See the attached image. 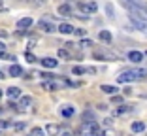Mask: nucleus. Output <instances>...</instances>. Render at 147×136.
Wrapping results in <instances>:
<instances>
[{
	"instance_id": "f257e3e1",
	"label": "nucleus",
	"mask_w": 147,
	"mask_h": 136,
	"mask_svg": "<svg viewBox=\"0 0 147 136\" xmlns=\"http://www.w3.org/2000/svg\"><path fill=\"white\" fill-rule=\"evenodd\" d=\"M81 132L83 136H104V132H102V129L98 127L96 121H85L81 127Z\"/></svg>"
},
{
	"instance_id": "f03ea898",
	"label": "nucleus",
	"mask_w": 147,
	"mask_h": 136,
	"mask_svg": "<svg viewBox=\"0 0 147 136\" xmlns=\"http://www.w3.org/2000/svg\"><path fill=\"white\" fill-rule=\"evenodd\" d=\"M78 8L83 15H91V13H94L98 9V4L96 2H78Z\"/></svg>"
},
{
	"instance_id": "7ed1b4c3",
	"label": "nucleus",
	"mask_w": 147,
	"mask_h": 136,
	"mask_svg": "<svg viewBox=\"0 0 147 136\" xmlns=\"http://www.w3.org/2000/svg\"><path fill=\"white\" fill-rule=\"evenodd\" d=\"M117 81H119V83H128V81H136V78L134 76H132V72H123V74H119L117 76Z\"/></svg>"
},
{
	"instance_id": "20e7f679",
	"label": "nucleus",
	"mask_w": 147,
	"mask_h": 136,
	"mask_svg": "<svg viewBox=\"0 0 147 136\" xmlns=\"http://www.w3.org/2000/svg\"><path fill=\"white\" fill-rule=\"evenodd\" d=\"M38 26L42 28L43 32H55V30H57V28H55V25H53L51 21H45V19H42V21L38 23Z\"/></svg>"
},
{
	"instance_id": "39448f33",
	"label": "nucleus",
	"mask_w": 147,
	"mask_h": 136,
	"mask_svg": "<svg viewBox=\"0 0 147 136\" xmlns=\"http://www.w3.org/2000/svg\"><path fill=\"white\" fill-rule=\"evenodd\" d=\"M45 132H47L49 136H59V134H61V127L55 125V123H49L47 127H45Z\"/></svg>"
},
{
	"instance_id": "423d86ee",
	"label": "nucleus",
	"mask_w": 147,
	"mask_h": 136,
	"mask_svg": "<svg viewBox=\"0 0 147 136\" xmlns=\"http://www.w3.org/2000/svg\"><path fill=\"white\" fill-rule=\"evenodd\" d=\"M32 17H23L17 21V28H21V30H25V28H28V26H32Z\"/></svg>"
},
{
	"instance_id": "0eeeda50",
	"label": "nucleus",
	"mask_w": 147,
	"mask_h": 136,
	"mask_svg": "<svg viewBox=\"0 0 147 136\" xmlns=\"http://www.w3.org/2000/svg\"><path fill=\"white\" fill-rule=\"evenodd\" d=\"M42 66L43 68H57V64H59V61H55V59H51V57H45V59H42Z\"/></svg>"
},
{
	"instance_id": "6e6552de",
	"label": "nucleus",
	"mask_w": 147,
	"mask_h": 136,
	"mask_svg": "<svg viewBox=\"0 0 147 136\" xmlns=\"http://www.w3.org/2000/svg\"><path fill=\"white\" fill-rule=\"evenodd\" d=\"M128 61H132V62H142L143 61V53H140V51H130L128 53Z\"/></svg>"
},
{
	"instance_id": "1a4fd4ad",
	"label": "nucleus",
	"mask_w": 147,
	"mask_h": 136,
	"mask_svg": "<svg viewBox=\"0 0 147 136\" xmlns=\"http://www.w3.org/2000/svg\"><path fill=\"white\" fill-rule=\"evenodd\" d=\"M59 32H61V34H72L74 26L70 25V23H62V25H59Z\"/></svg>"
},
{
	"instance_id": "9d476101",
	"label": "nucleus",
	"mask_w": 147,
	"mask_h": 136,
	"mask_svg": "<svg viewBox=\"0 0 147 136\" xmlns=\"http://www.w3.org/2000/svg\"><path fill=\"white\" fill-rule=\"evenodd\" d=\"M30 102H32L30 97H19V110H26L30 106Z\"/></svg>"
},
{
	"instance_id": "9b49d317",
	"label": "nucleus",
	"mask_w": 147,
	"mask_h": 136,
	"mask_svg": "<svg viewBox=\"0 0 147 136\" xmlns=\"http://www.w3.org/2000/svg\"><path fill=\"white\" fill-rule=\"evenodd\" d=\"M19 97H21V89H19V87H9L8 89V98H9V100L19 98Z\"/></svg>"
},
{
	"instance_id": "f8f14e48",
	"label": "nucleus",
	"mask_w": 147,
	"mask_h": 136,
	"mask_svg": "<svg viewBox=\"0 0 147 136\" xmlns=\"http://www.w3.org/2000/svg\"><path fill=\"white\" fill-rule=\"evenodd\" d=\"M23 74V68L19 64H11L9 66V76H13V78H19V76Z\"/></svg>"
},
{
	"instance_id": "ddd939ff",
	"label": "nucleus",
	"mask_w": 147,
	"mask_h": 136,
	"mask_svg": "<svg viewBox=\"0 0 147 136\" xmlns=\"http://www.w3.org/2000/svg\"><path fill=\"white\" fill-rule=\"evenodd\" d=\"M42 87L45 89V91H57V89H59V83H55V81H43Z\"/></svg>"
},
{
	"instance_id": "4468645a",
	"label": "nucleus",
	"mask_w": 147,
	"mask_h": 136,
	"mask_svg": "<svg viewBox=\"0 0 147 136\" xmlns=\"http://www.w3.org/2000/svg\"><path fill=\"white\" fill-rule=\"evenodd\" d=\"M132 131H134V132H143V131H145V123H142V121H134V123H132Z\"/></svg>"
},
{
	"instance_id": "2eb2a0df",
	"label": "nucleus",
	"mask_w": 147,
	"mask_h": 136,
	"mask_svg": "<svg viewBox=\"0 0 147 136\" xmlns=\"http://www.w3.org/2000/svg\"><path fill=\"white\" fill-rule=\"evenodd\" d=\"M59 13L61 15H72V8L68 4H62V6H59Z\"/></svg>"
},
{
	"instance_id": "dca6fc26",
	"label": "nucleus",
	"mask_w": 147,
	"mask_h": 136,
	"mask_svg": "<svg viewBox=\"0 0 147 136\" xmlns=\"http://www.w3.org/2000/svg\"><path fill=\"white\" fill-rule=\"evenodd\" d=\"M100 89H102L104 93H108V95H117V91H119V89L113 87V85H102Z\"/></svg>"
},
{
	"instance_id": "f3484780",
	"label": "nucleus",
	"mask_w": 147,
	"mask_h": 136,
	"mask_svg": "<svg viewBox=\"0 0 147 136\" xmlns=\"http://www.w3.org/2000/svg\"><path fill=\"white\" fill-rule=\"evenodd\" d=\"M61 114H62V117H72L74 115V108L72 106H66V108H62Z\"/></svg>"
},
{
	"instance_id": "a211bd4d",
	"label": "nucleus",
	"mask_w": 147,
	"mask_h": 136,
	"mask_svg": "<svg viewBox=\"0 0 147 136\" xmlns=\"http://www.w3.org/2000/svg\"><path fill=\"white\" fill-rule=\"evenodd\" d=\"M100 40H102V42H111V32L102 30V32H100Z\"/></svg>"
},
{
	"instance_id": "6ab92c4d",
	"label": "nucleus",
	"mask_w": 147,
	"mask_h": 136,
	"mask_svg": "<svg viewBox=\"0 0 147 136\" xmlns=\"http://www.w3.org/2000/svg\"><path fill=\"white\" fill-rule=\"evenodd\" d=\"M130 110H132L130 106H121V108H119V110H117L115 114H126V112H130Z\"/></svg>"
},
{
	"instance_id": "aec40b11",
	"label": "nucleus",
	"mask_w": 147,
	"mask_h": 136,
	"mask_svg": "<svg viewBox=\"0 0 147 136\" xmlns=\"http://www.w3.org/2000/svg\"><path fill=\"white\" fill-rule=\"evenodd\" d=\"M59 57H61V59H68V57H70V53L66 51V49H59Z\"/></svg>"
},
{
	"instance_id": "412c9836",
	"label": "nucleus",
	"mask_w": 147,
	"mask_h": 136,
	"mask_svg": "<svg viewBox=\"0 0 147 136\" xmlns=\"http://www.w3.org/2000/svg\"><path fill=\"white\" fill-rule=\"evenodd\" d=\"M74 34H78L79 38H83V36L87 34V30H83V28H74Z\"/></svg>"
},
{
	"instance_id": "4be33fe9",
	"label": "nucleus",
	"mask_w": 147,
	"mask_h": 136,
	"mask_svg": "<svg viewBox=\"0 0 147 136\" xmlns=\"http://www.w3.org/2000/svg\"><path fill=\"white\" fill-rule=\"evenodd\" d=\"M26 61L28 62H36V57L32 55V53H26Z\"/></svg>"
},
{
	"instance_id": "5701e85b",
	"label": "nucleus",
	"mask_w": 147,
	"mask_h": 136,
	"mask_svg": "<svg viewBox=\"0 0 147 136\" xmlns=\"http://www.w3.org/2000/svg\"><path fill=\"white\" fill-rule=\"evenodd\" d=\"M8 127H11L9 121H0V129H8Z\"/></svg>"
},
{
	"instance_id": "b1692460",
	"label": "nucleus",
	"mask_w": 147,
	"mask_h": 136,
	"mask_svg": "<svg viewBox=\"0 0 147 136\" xmlns=\"http://www.w3.org/2000/svg\"><path fill=\"white\" fill-rule=\"evenodd\" d=\"M81 45L83 47H89V45H92V42L91 40H81Z\"/></svg>"
},
{
	"instance_id": "393cba45",
	"label": "nucleus",
	"mask_w": 147,
	"mask_h": 136,
	"mask_svg": "<svg viewBox=\"0 0 147 136\" xmlns=\"http://www.w3.org/2000/svg\"><path fill=\"white\" fill-rule=\"evenodd\" d=\"M111 97H113L111 100H113V102H117V104H119V102H123V98H121V97H117V95H111Z\"/></svg>"
},
{
	"instance_id": "a878e982",
	"label": "nucleus",
	"mask_w": 147,
	"mask_h": 136,
	"mask_svg": "<svg viewBox=\"0 0 147 136\" xmlns=\"http://www.w3.org/2000/svg\"><path fill=\"white\" fill-rule=\"evenodd\" d=\"M23 129H25V123H17L15 125V131H23Z\"/></svg>"
},
{
	"instance_id": "bb28decb",
	"label": "nucleus",
	"mask_w": 147,
	"mask_h": 136,
	"mask_svg": "<svg viewBox=\"0 0 147 136\" xmlns=\"http://www.w3.org/2000/svg\"><path fill=\"white\" fill-rule=\"evenodd\" d=\"M42 134V129H34V131H32V136H40Z\"/></svg>"
},
{
	"instance_id": "cd10ccee",
	"label": "nucleus",
	"mask_w": 147,
	"mask_h": 136,
	"mask_svg": "<svg viewBox=\"0 0 147 136\" xmlns=\"http://www.w3.org/2000/svg\"><path fill=\"white\" fill-rule=\"evenodd\" d=\"M108 15H109V17H113V9H111V4H108Z\"/></svg>"
},
{
	"instance_id": "c85d7f7f",
	"label": "nucleus",
	"mask_w": 147,
	"mask_h": 136,
	"mask_svg": "<svg viewBox=\"0 0 147 136\" xmlns=\"http://www.w3.org/2000/svg\"><path fill=\"white\" fill-rule=\"evenodd\" d=\"M61 136H72V132H68V131H66V132H62Z\"/></svg>"
},
{
	"instance_id": "c756f323",
	"label": "nucleus",
	"mask_w": 147,
	"mask_h": 136,
	"mask_svg": "<svg viewBox=\"0 0 147 136\" xmlns=\"http://www.w3.org/2000/svg\"><path fill=\"white\" fill-rule=\"evenodd\" d=\"M4 49H6V45L2 44V42H0V51H4Z\"/></svg>"
},
{
	"instance_id": "7c9ffc66",
	"label": "nucleus",
	"mask_w": 147,
	"mask_h": 136,
	"mask_svg": "<svg viewBox=\"0 0 147 136\" xmlns=\"http://www.w3.org/2000/svg\"><path fill=\"white\" fill-rule=\"evenodd\" d=\"M36 4H43V2H45V0H34Z\"/></svg>"
},
{
	"instance_id": "2f4dec72",
	"label": "nucleus",
	"mask_w": 147,
	"mask_h": 136,
	"mask_svg": "<svg viewBox=\"0 0 147 136\" xmlns=\"http://www.w3.org/2000/svg\"><path fill=\"white\" fill-rule=\"evenodd\" d=\"M4 8V0H0V9Z\"/></svg>"
},
{
	"instance_id": "473e14b6",
	"label": "nucleus",
	"mask_w": 147,
	"mask_h": 136,
	"mask_svg": "<svg viewBox=\"0 0 147 136\" xmlns=\"http://www.w3.org/2000/svg\"><path fill=\"white\" fill-rule=\"evenodd\" d=\"M0 36H2V38H4V36H6V32H4V30H0Z\"/></svg>"
},
{
	"instance_id": "72a5a7b5",
	"label": "nucleus",
	"mask_w": 147,
	"mask_h": 136,
	"mask_svg": "<svg viewBox=\"0 0 147 136\" xmlns=\"http://www.w3.org/2000/svg\"><path fill=\"white\" fill-rule=\"evenodd\" d=\"M2 78H4V74H2V72H0V79H2Z\"/></svg>"
},
{
	"instance_id": "f704fd0d",
	"label": "nucleus",
	"mask_w": 147,
	"mask_h": 136,
	"mask_svg": "<svg viewBox=\"0 0 147 136\" xmlns=\"http://www.w3.org/2000/svg\"><path fill=\"white\" fill-rule=\"evenodd\" d=\"M0 97H2V91H0Z\"/></svg>"
},
{
	"instance_id": "c9c22d12",
	"label": "nucleus",
	"mask_w": 147,
	"mask_h": 136,
	"mask_svg": "<svg viewBox=\"0 0 147 136\" xmlns=\"http://www.w3.org/2000/svg\"><path fill=\"white\" fill-rule=\"evenodd\" d=\"M145 55H147V53H145Z\"/></svg>"
}]
</instances>
